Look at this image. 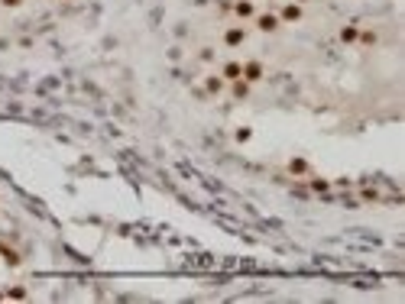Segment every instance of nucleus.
<instances>
[{
    "mask_svg": "<svg viewBox=\"0 0 405 304\" xmlns=\"http://www.w3.org/2000/svg\"><path fill=\"white\" fill-rule=\"evenodd\" d=\"M279 26H282V23H279L276 13H259V16H256V29H259V33H276Z\"/></svg>",
    "mask_w": 405,
    "mask_h": 304,
    "instance_id": "f257e3e1",
    "label": "nucleus"
},
{
    "mask_svg": "<svg viewBox=\"0 0 405 304\" xmlns=\"http://www.w3.org/2000/svg\"><path fill=\"white\" fill-rule=\"evenodd\" d=\"M276 16H279V23H298L302 20V4H285L282 13H276Z\"/></svg>",
    "mask_w": 405,
    "mask_h": 304,
    "instance_id": "f03ea898",
    "label": "nucleus"
},
{
    "mask_svg": "<svg viewBox=\"0 0 405 304\" xmlns=\"http://www.w3.org/2000/svg\"><path fill=\"white\" fill-rule=\"evenodd\" d=\"M243 81H263V65H259V62L256 58H253V62H243Z\"/></svg>",
    "mask_w": 405,
    "mask_h": 304,
    "instance_id": "7ed1b4c3",
    "label": "nucleus"
},
{
    "mask_svg": "<svg viewBox=\"0 0 405 304\" xmlns=\"http://www.w3.org/2000/svg\"><path fill=\"white\" fill-rule=\"evenodd\" d=\"M224 81H237V78H243V62H227L224 71H221Z\"/></svg>",
    "mask_w": 405,
    "mask_h": 304,
    "instance_id": "20e7f679",
    "label": "nucleus"
},
{
    "mask_svg": "<svg viewBox=\"0 0 405 304\" xmlns=\"http://www.w3.org/2000/svg\"><path fill=\"white\" fill-rule=\"evenodd\" d=\"M234 13L240 16V20H250V16H256V7H253V0H237Z\"/></svg>",
    "mask_w": 405,
    "mask_h": 304,
    "instance_id": "39448f33",
    "label": "nucleus"
},
{
    "mask_svg": "<svg viewBox=\"0 0 405 304\" xmlns=\"http://www.w3.org/2000/svg\"><path fill=\"white\" fill-rule=\"evenodd\" d=\"M243 39H246V29H243V26H234V29L224 33V42H227V46H240Z\"/></svg>",
    "mask_w": 405,
    "mask_h": 304,
    "instance_id": "423d86ee",
    "label": "nucleus"
},
{
    "mask_svg": "<svg viewBox=\"0 0 405 304\" xmlns=\"http://www.w3.org/2000/svg\"><path fill=\"white\" fill-rule=\"evenodd\" d=\"M224 84H227V81H224L221 75H208V78H205V91H208V94H221Z\"/></svg>",
    "mask_w": 405,
    "mask_h": 304,
    "instance_id": "0eeeda50",
    "label": "nucleus"
},
{
    "mask_svg": "<svg viewBox=\"0 0 405 304\" xmlns=\"http://www.w3.org/2000/svg\"><path fill=\"white\" fill-rule=\"evenodd\" d=\"M308 172H311V165H308V159H292V162H288V175L302 178V175H308Z\"/></svg>",
    "mask_w": 405,
    "mask_h": 304,
    "instance_id": "6e6552de",
    "label": "nucleus"
},
{
    "mask_svg": "<svg viewBox=\"0 0 405 304\" xmlns=\"http://www.w3.org/2000/svg\"><path fill=\"white\" fill-rule=\"evenodd\" d=\"M234 87H230V94L237 97V101H243L246 94H250V81H243V78H237V81H230Z\"/></svg>",
    "mask_w": 405,
    "mask_h": 304,
    "instance_id": "1a4fd4ad",
    "label": "nucleus"
},
{
    "mask_svg": "<svg viewBox=\"0 0 405 304\" xmlns=\"http://www.w3.org/2000/svg\"><path fill=\"white\" fill-rule=\"evenodd\" d=\"M311 191L314 194H328L331 191V181H328V178H311Z\"/></svg>",
    "mask_w": 405,
    "mask_h": 304,
    "instance_id": "9d476101",
    "label": "nucleus"
},
{
    "mask_svg": "<svg viewBox=\"0 0 405 304\" xmlns=\"http://www.w3.org/2000/svg\"><path fill=\"white\" fill-rule=\"evenodd\" d=\"M357 39H360L357 26H344V29H340V42H357Z\"/></svg>",
    "mask_w": 405,
    "mask_h": 304,
    "instance_id": "9b49d317",
    "label": "nucleus"
},
{
    "mask_svg": "<svg viewBox=\"0 0 405 304\" xmlns=\"http://www.w3.org/2000/svg\"><path fill=\"white\" fill-rule=\"evenodd\" d=\"M234 136H237V142H246V139H253V130H250V127H240Z\"/></svg>",
    "mask_w": 405,
    "mask_h": 304,
    "instance_id": "f8f14e48",
    "label": "nucleus"
},
{
    "mask_svg": "<svg viewBox=\"0 0 405 304\" xmlns=\"http://www.w3.org/2000/svg\"><path fill=\"white\" fill-rule=\"evenodd\" d=\"M360 42H366V46H373V42H376V33H373V29L360 33Z\"/></svg>",
    "mask_w": 405,
    "mask_h": 304,
    "instance_id": "ddd939ff",
    "label": "nucleus"
},
{
    "mask_svg": "<svg viewBox=\"0 0 405 304\" xmlns=\"http://www.w3.org/2000/svg\"><path fill=\"white\" fill-rule=\"evenodd\" d=\"M0 4H4V7H20L23 0H0Z\"/></svg>",
    "mask_w": 405,
    "mask_h": 304,
    "instance_id": "4468645a",
    "label": "nucleus"
},
{
    "mask_svg": "<svg viewBox=\"0 0 405 304\" xmlns=\"http://www.w3.org/2000/svg\"><path fill=\"white\" fill-rule=\"evenodd\" d=\"M295 4H308V0H295Z\"/></svg>",
    "mask_w": 405,
    "mask_h": 304,
    "instance_id": "2eb2a0df",
    "label": "nucleus"
}]
</instances>
